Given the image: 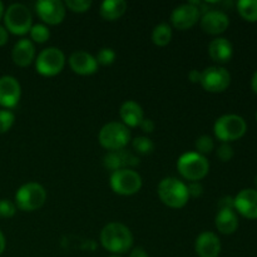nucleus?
Returning <instances> with one entry per match:
<instances>
[{
    "label": "nucleus",
    "instance_id": "nucleus-1",
    "mask_svg": "<svg viewBox=\"0 0 257 257\" xmlns=\"http://www.w3.org/2000/svg\"><path fill=\"white\" fill-rule=\"evenodd\" d=\"M100 243L114 255L125 253L132 248L133 235L130 228L119 222H110L100 231Z\"/></svg>",
    "mask_w": 257,
    "mask_h": 257
},
{
    "label": "nucleus",
    "instance_id": "nucleus-2",
    "mask_svg": "<svg viewBox=\"0 0 257 257\" xmlns=\"http://www.w3.org/2000/svg\"><path fill=\"white\" fill-rule=\"evenodd\" d=\"M158 196L166 206L171 208H182L190 200L187 185L176 177H166L157 188Z\"/></svg>",
    "mask_w": 257,
    "mask_h": 257
},
{
    "label": "nucleus",
    "instance_id": "nucleus-3",
    "mask_svg": "<svg viewBox=\"0 0 257 257\" xmlns=\"http://www.w3.org/2000/svg\"><path fill=\"white\" fill-rule=\"evenodd\" d=\"M177 170L185 180L198 182L207 176L210 171V162L200 153L186 152L178 158Z\"/></svg>",
    "mask_w": 257,
    "mask_h": 257
},
{
    "label": "nucleus",
    "instance_id": "nucleus-4",
    "mask_svg": "<svg viewBox=\"0 0 257 257\" xmlns=\"http://www.w3.org/2000/svg\"><path fill=\"white\" fill-rule=\"evenodd\" d=\"M47 200V191L37 182L20 186L15 193V206L24 212H33L42 207Z\"/></svg>",
    "mask_w": 257,
    "mask_h": 257
},
{
    "label": "nucleus",
    "instance_id": "nucleus-5",
    "mask_svg": "<svg viewBox=\"0 0 257 257\" xmlns=\"http://www.w3.org/2000/svg\"><path fill=\"white\" fill-rule=\"evenodd\" d=\"M98 141L100 146L108 151L124 150L131 141L130 130L120 122H109L99 131Z\"/></svg>",
    "mask_w": 257,
    "mask_h": 257
},
{
    "label": "nucleus",
    "instance_id": "nucleus-6",
    "mask_svg": "<svg viewBox=\"0 0 257 257\" xmlns=\"http://www.w3.org/2000/svg\"><path fill=\"white\" fill-rule=\"evenodd\" d=\"M247 131V124L241 115L225 114L218 118L213 125L215 136L223 143L232 142L243 137Z\"/></svg>",
    "mask_w": 257,
    "mask_h": 257
},
{
    "label": "nucleus",
    "instance_id": "nucleus-7",
    "mask_svg": "<svg viewBox=\"0 0 257 257\" xmlns=\"http://www.w3.org/2000/svg\"><path fill=\"white\" fill-rule=\"evenodd\" d=\"M5 29L15 35H24L33 27V17L30 10L24 4L15 3L4 13Z\"/></svg>",
    "mask_w": 257,
    "mask_h": 257
},
{
    "label": "nucleus",
    "instance_id": "nucleus-8",
    "mask_svg": "<svg viewBox=\"0 0 257 257\" xmlns=\"http://www.w3.org/2000/svg\"><path fill=\"white\" fill-rule=\"evenodd\" d=\"M65 65V55L59 48L49 47L43 49L35 59V69L43 77L59 74Z\"/></svg>",
    "mask_w": 257,
    "mask_h": 257
},
{
    "label": "nucleus",
    "instance_id": "nucleus-9",
    "mask_svg": "<svg viewBox=\"0 0 257 257\" xmlns=\"http://www.w3.org/2000/svg\"><path fill=\"white\" fill-rule=\"evenodd\" d=\"M110 187L115 193L122 196H132L142 187V177L132 168H123L112 172Z\"/></svg>",
    "mask_w": 257,
    "mask_h": 257
},
{
    "label": "nucleus",
    "instance_id": "nucleus-10",
    "mask_svg": "<svg viewBox=\"0 0 257 257\" xmlns=\"http://www.w3.org/2000/svg\"><path fill=\"white\" fill-rule=\"evenodd\" d=\"M201 85L203 89L211 93H221L228 88L231 83V75L227 69L218 65L206 68L201 72Z\"/></svg>",
    "mask_w": 257,
    "mask_h": 257
},
{
    "label": "nucleus",
    "instance_id": "nucleus-11",
    "mask_svg": "<svg viewBox=\"0 0 257 257\" xmlns=\"http://www.w3.org/2000/svg\"><path fill=\"white\" fill-rule=\"evenodd\" d=\"M35 10L40 19L49 25H57L64 20L67 8L60 0H39L35 4Z\"/></svg>",
    "mask_w": 257,
    "mask_h": 257
},
{
    "label": "nucleus",
    "instance_id": "nucleus-12",
    "mask_svg": "<svg viewBox=\"0 0 257 257\" xmlns=\"http://www.w3.org/2000/svg\"><path fill=\"white\" fill-rule=\"evenodd\" d=\"M201 19V12L196 5L187 3L175 8L171 14V22L178 30H186L197 24Z\"/></svg>",
    "mask_w": 257,
    "mask_h": 257
},
{
    "label": "nucleus",
    "instance_id": "nucleus-13",
    "mask_svg": "<svg viewBox=\"0 0 257 257\" xmlns=\"http://www.w3.org/2000/svg\"><path fill=\"white\" fill-rule=\"evenodd\" d=\"M22 95V87L17 78L4 75L0 78V105L5 109L17 107Z\"/></svg>",
    "mask_w": 257,
    "mask_h": 257
},
{
    "label": "nucleus",
    "instance_id": "nucleus-14",
    "mask_svg": "<svg viewBox=\"0 0 257 257\" xmlns=\"http://www.w3.org/2000/svg\"><path fill=\"white\" fill-rule=\"evenodd\" d=\"M201 28L205 33L211 35H218L226 32L230 25L227 14L221 10H207L200 19Z\"/></svg>",
    "mask_w": 257,
    "mask_h": 257
},
{
    "label": "nucleus",
    "instance_id": "nucleus-15",
    "mask_svg": "<svg viewBox=\"0 0 257 257\" xmlns=\"http://www.w3.org/2000/svg\"><path fill=\"white\" fill-rule=\"evenodd\" d=\"M140 163L138 157H136L132 152L125 150L119 151H109L103 158V165L107 170L114 171L123 170V168L135 167Z\"/></svg>",
    "mask_w": 257,
    "mask_h": 257
},
{
    "label": "nucleus",
    "instance_id": "nucleus-16",
    "mask_svg": "<svg viewBox=\"0 0 257 257\" xmlns=\"http://www.w3.org/2000/svg\"><path fill=\"white\" fill-rule=\"evenodd\" d=\"M235 210L248 220H257V191L245 188L235 198Z\"/></svg>",
    "mask_w": 257,
    "mask_h": 257
},
{
    "label": "nucleus",
    "instance_id": "nucleus-17",
    "mask_svg": "<svg viewBox=\"0 0 257 257\" xmlns=\"http://www.w3.org/2000/svg\"><path fill=\"white\" fill-rule=\"evenodd\" d=\"M195 251L200 257H218L221 252L220 238L210 231L202 232L196 238Z\"/></svg>",
    "mask_w": 257,
    "mask_h": 257
},
{
    "label": "nucleus",
    "instance_id": "nucleus-18",
    "mask_svg": "<svg viewBox=\"0 0 257 257\" xmlns=\"http://www.w3.org/2000/svg\"><path fill=\"white\" fill-rule=\"evenodd\" d=\"M69 65L74 73L79 75H90L97 72L98 63L95 57L84 50H77L69 57Z\"/></svg>",
    "mask_w": 257,
    "mask_h": 257
},
{
    "label": "nucleus",
    "instance_id": "nucleus-19",
    "mask_svg": "<svg viewBox=\"0 0 257 257\" xmlns=\"http://www.w3.org/2000/svg\"><path fill=\"white\" fill-rule=\"evenodd\" d=\"M13 62L18 67H28L35 58V47L32 40L20 39L14 44L12 50Z\"/></svg>",
    "mask_w": 257,
    "mask_h": 257
},
{
    "label": "nucleus",
    "instance_id": "nucleus-20",
    "mask_svg": "<svg viewBox=\"0 0 257 257\" xmlns=\"http://www.w3.org/2000/svg\"><path fill=\"white\" fill-rule=\"evenodd\" d=\"M208 55L213 62L220 64L230 62L233 55L232 44L226 38H216L208 44Z\"/></svg>",
    "mask_w": 257,
    "mask_h": 257
},
{
    "label": "nucleus",
    "instance_id": "nucleus-21",
    "mask_svg": "<svg viewBox=\"0 0 257 257\" xmlns=\"http://www.w3.org/2000/svg\"><path fill=\"white\" fill-rule=\"evenodd\" d=\"M120 119L123 120V124L127 127H140L141 122L145 119V113L142 107L135 100H125L119 109Z\"/></svg>",
    "mask_w": 257,
    "mask_h": 257
},
{
    "label": "nucleus",
    "instance_id": "nucleus-22",
    "mask_svg": "<svg viewBox=\"0 0 257 257\" xmlns=\"http://www.w3.org/2000/svg\"><path fill=\"white\" fill-rule=\"evenodd\" d=\"M216 228L223 235H231L236 232L238 227L237 215L233 210H218L215 217Z\"/></svg>",
    "mask_w": 257,
    "mask_h": 257
},
{
    "label": "nucleus",
    "instance_id": "nucleus-23",
    "mask_svg": "<svg viewBox=\"0 0 257 257\" xmlns=\"http://www.w3.org/2000/svg\"><path fill=\"white\" fill-rule=\"evenodd\" d=\"M127 8L128 5L124 0H105L100 4V17L108 22H113L119 19L125 13Z\"/></svg>",
    "mask_w": 257,
    "mask_h": 257
},
{
    "label": "nucleus",
    "instance_id": "nucleus-24",
    "mask_svg": "<svg viewBox=\"0 0 257 257\" xmlns=\"http://www.w3.org/2000/svg\"><path fill=\"white\" fill-rule=\"evenodd\" d=\"M172 39V29L167 23L156 25L152 32V42L158 47H166Z\"/></svg>",
    "mask_w": 257,
    "mask_h": 257
},
{
    "label": "nucleus",
    "instance_id": "nucleus-25",
    "mask_svg": "<svg viewBox=\"0 0 257 257\" xmlns=\"http://www.w3.org/2000/svg\"><path fill=\"white\" fill-rule=\"evenodd\" d=\"M237 12L246 22H257V0H240L237 3Z\"/></svg>",
    "mask_w": 257,
    "mask_h": 257
},
{
    "label": "nucleus",
    "instance_id": "nucleus-26",
    "mask_svg": "<svg viewBox=\"0 0 257 257\" xmlns=\"http://www.w3.org/2000/svg\"><path fill=\"white\" fill-rule=\"evenodd\" d=\"M133 150L138 153V155H151L155 151V143L152 140L148 137H137L133 140L132 142Z\"/></svg>",
    "mask_w": 257,
    "mask_h": 257
},
{
    "label": "nucleus",
    "instance_id": "nucleus-27",
    "mask_svg": "<svg viewBox=\"0 0 257 257\" xmlns=\"http://www.w3.org/2000/svg\"><path fill=\"white\" fill-rule=\"evenodd\" d=\"M30 38L35 43H45L50 38V30L47 25L44 24H35L30 28Z\"/></svg>",
    "mask_w": 257,
    "mask_h": 257
},
{
    "label": "nucleus",
    "instance_id": "nucleus-28",
    "mask_svg": "<svg viewBox=\"0 0 257 257\" xmlns=\"http://www.w3.org/2000/svg\"><path fill=\"white\" fill-rule=\"evenodd\" d=\"M213 148H215V143H213V140L210 136L203 135L196 140V151L200 155L205 156V157L206 155H210L212 152Z\"/></svg>",
    "mask_w": 257,
    "mask_h": 257
},
{
    "label": "nucleus",
    "instance_id": "nucleus-29",
    "mask_svg": "<svg viewBox=\"0 0 257 257\" xmlns=\"http://www.w3.org/2000/svg\"><path fill=\"white\" fill-rule=\"evenodd\" d=\"M15 115L9 109H0V135L7 133L13 127Z\"/></svg>",
    "mask_w": 257,
    "mask_h": 257
},
{
    "label": "nucleus",
    "instance_id": "nucleus-30",
    "mask_svg": "<svg viewBox=\"0 0 257 257\" xmlns=\"http://www.w3.org/2000/svg\"><path fill=\"white\" fill-rule=\"evenodd\" d=\"M115 59V52L112 48H102L98 50L95 60L100 65H110Z\"/></svg>",
    "mask_w": 257,
    "mask_h": 257
},
{
    "label": "nucleus",
    "instance_id": "nucleus-31",
    "mask_svg": "<svg viewBox=\"0 0 257 257\" xmlns=\"http://www.w3.org/2000/svg\"><path fill=\"white\" fill-rule=\"evenodd\" d=\"M93 3L90 0H67L64 3L65 8L74 13H85L90 9Z\"/></svg>",
    "mask_w": 257,
    "mask_h": 257
},
{
    "label": "nucleus",
    "instance_id": "nucleus-32",
    "mask_svg": "<svg viewBox=\"0 0 257 257\" xmlns=\"http://www.w3.org/2000/svg\"><path fill=\"white\" fill-rule=\"evenodd\" d=\"M17 212V206L10 200L3 198L0 200V217L2 218H10Z\"/></svg>",
    "mask_w": 257,
    "mask_h": 257
},
{
    "label": "nucleus",
    "instance_id": "nucleus-33",
    "mask_svg": "<svg viewBox=\"0 0 257 257\" xmlns=\"http://www.w3.org/2000/svg\"><path fill=\"white\" fill-rule=\"evenodd\" d=\"M233 155H235L233 148L231 147V145H228V143H222V145L217 148V157L220 158L222 162H228V161L232 160Z\"/></svg>",
    "mask_w": 257,
    "mask_h": 257
},
{
    "label": "nucleus",
    "instance_id": "nucleus-34",
    "mask_svg": "<svg viewBox=\"0 0 257 257\" xmlns=\"http://www.w3.org/2000/svg\"><path fill=\"white\" fill-rule=\"evenodd\" d=\"M187 190L190 197H200L203 193V187L200 182H190V185H187Z\"/></svg>",
    "mask_w": 257,
    "mask_h": 257
},
{
    "label": "nucleus",
    "instance_id": "nucleus-35",
    "mask_svg": "<svg viewBox=\"0 0 257 257\" xmlns=\"http://www.w3.org/2000/svg\"><path fill=\"white\" fill-rule=\"evenodd\" d=\"M218 207L220 210H235V201H233V197H230V196H226V197L221 198L218 201Z\"/></svg>",
    "mask_w": 257,
    "mask_h": 257
},
{
    "label": "nucleus",
    "instance_id": "nucleus-36",
    "mask_svg": "<svg viewBox=\"0 0 257 257\" xmlns=\"http://www.w3.org/2000/svg\"><path fill=\"white\" fill-rule=\"evenodd\" d=\"M155 122H153L152 119H150V118H145L140 124L141 130L146 133H152L153 131H155Z\"/></svg>",
    "mask_w": 257,
    "mask_h": 257
},
{
    "label": "nucleus",
    "instance_id": "nucleus-37",
    "mask_svg": "<svg viewBox=\"0 0 257 257\" xmlns=\"http://www.w3.org/2000/svg\"><path fill=\"white\" fill-rule=\"evenodd\" d=\"M8 40H9V33L5 29V27H2V25H0V47L7 44Z\"/></svg>",
    "mask_w": 257,
    "mask_h": 257
},
{
    "label": "nucleus",
    "instance_id": "nucleus-38",
    "mask_svg": "<svg viewBox=\"0 0 257 257\" xmlns=\"http://www.w3.org/2000/svg\"><path fill=\"white\" fill-rule=\"evenodd\" d=\"M130 257H150L143 247H136L131 251Z\"/></svg>",
    "mask_w": 257,
    "mask_h": 257
},
{
    "label": "nucleus",
    "instance_id": "nucleus-39",
    "mask_svg": "<svg viewBox=\"0 0 257 257\" xmlns=\"http://www.w3.org/2000/svg\"><path fill=\"white\" fill-rule=\"evenodd\" d=\"M188 79L192 83H200L201 80V72H198L197 69H192L188 73Z\"/></svg>",
    "mask_w": 257,
    "mask_h": 257
},
{
    "label": "nucleus",
    "instance_id": "nucleus-40",
    "mask_svg": "<svg viewBox=\"0 0 257 257\" xmlns=\"http://www.w3.org/2000/svg\"><path fill=\"white\" fill-rule=\"evenodd\" d=\"M5 246H7V241H5V236H4V233H3L2 231H0V255H2V253L4 252Z\"/></svg>",
    "mask_w": 257,
    "mask_h": 257
},
{
    "label": "nucleus",
    "instance_id": "nucleus-41",
    "mask_svg": "<svg viewBox=\"0 0 257 257\" xmlns=\"http://www.w3.org/2000/svg\"><path fill=\"white\" fill-rule=\"evenodd\" d=\"M251 88H252L253 92L257 94V70L255 72V74L252 75V79H251Z\"/></svg>",
    "mask_w": 257,
    "mask_h": 257
},
{
    "label": "nucleus",
    "instance_id": "nucleus-42",
    "mask_svg": "<svg viewBox=\"0 0 257 257\" xmlns=\"http://www.w3.org/2000/svg\"><path fill=\"white\" fill-rule=\"evenodd\" d=\"M4 13H5V10H4V4H3V3L0 2V20H2V18L4 17Z\"/></svg>",
    "mask_w": 257,
    "mask_h": 257
},
{
    "label": "nucleus",
    "instance_id": "nucleus-43",
    "mask_svg": "<svg viewBox=\"0 0 257 257\" xmlns=\"http://www.w3.org/2000/svg\"><path fill=\"white\" fill-rule=\"evenodd\" d=\"M255 185H256V187H257V175H256V177H255Z\"/></svg>",
    "mask_w": 257,
    "mask_h": 257
},
{
    "label": "nucleus",
    "instance_id": "nucleus-44",
    "mask_svg": "<svg viewBox=\"0 0 257 257\" xmlns=\"http://www.w3.org/2000/svg\"><path fill=\"white\" fill-rule=\"evenodd\" d=\"M110 257H120V256H118V255H114V256H110Z\"/></svg>",
    "mask_w": 257,
    "mask_h": 257
},
{
    "label": "nucleus",
    "instance_id": "nucleus-45",
    "mask_svg": "<svg viewBox=\"0 0 257 257\" xmlns=\"http://www.w3.org/2000/svg\"><path fill=\"white\" fill-rule=\"evenodd\" d=\"M256 120H257V113H256Z\"/></svg>",
    "mask_w": 257,
    "mask_h": 257
}]
</instances>
